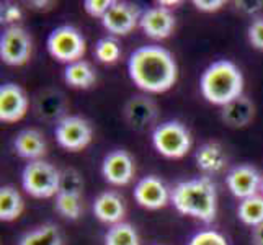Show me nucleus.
<instances>
[{"mask_svg": "<svg viewBox=\"0 0 263 245\" xmlns=\"http://www.w3.org/2000/svg\"><path fill=\"white\" fill-rule=\"evenodd\" d=\"M128 72L138 88L147 93H164L175 85L178 67L170 51L149 44L131 54Z\"/></svg>", "mask_w": 263, "mask_h": 245, "instance_id": "f257e3e1", "label": "nucleus"}, {"mask_svg": "<svg viewBox=\"0 0 263 245\" xmlns=\"http://www.w3.org/2000/svg\"><path fill=\"white\" fill-rule=\"evenodd\" d=\"M170 201L183 216L211 222L217 213V192L208 177L180 181L170 192Z\"/></svg>", "mask_w": 263, "mask_h": 245, "instance_id": "f03ea898", "label": "nucleus"}, {"mask_svg": "<svg viewBox=\"0 0 263 245\" xmlns=\"http://www.w3.org/2000/svg\"><path fill=\"white\" fill-rule=\"evenodd\" d=\"M199 88L210 103L226 106L232 100L243 95L242 72L231 61H216L203 72Z\"/></svg>", "mask_w": 263, "mask_h": 245, "instance_id": "7ed1b4c3", "label": "nucleus"}, {"mask_svg": "<svg viewBox=\"0 0 263 245\" xmlns=\"http://www.w3.org/2000/svg\"><path fill=\"white\" fill-rule=\"evenodd\" d=\"M61 172L46 160H33L22 172L23 190L33 198L46 199L59 193Z\"/></svg>", "mask_w": 263, "mask_h": 245, "instance_id": "20e7f679", "label": "nucleus"}, {"mask_svg": "<svg viewBox=\"0 0 263 245\" xmlns=\"http://www.w3.org/2000/svg\"><path fill=\"white\" fill-rule=\"evenodd\" d=\"M152 144L167 159H181L192 149V134L180 121H165L154 128Z\"/></svg>", "mask_w": 263, "mask_h": 245, "instance_id": "39448f33", "label": "nucleus"}, {"mask_svg": "<svg viewBox=\"0 0 263 245\" xmlns=\"http://www.w3.org/2000/svg\"><path fill=\"white\" fill-rule=\"evenodd\" d=\"M46 44L51 56L67 66L82 61L87 51V43L82 33L70 25H62L52 30Z\"/></svg>", "mask_w": 263, "mask_h": 245, "instance_id": "423d86ee", "label": "nucleus"}, {"mask_svg": "<svg viewBox=\"0 0 263 245\" xmlns=\"http://www.w3.org/2000/svg\"><path fill=\"white\" fill-rule=\"evenodd\" d=\"M54 136L62 149L77 152L85 149L92 142L93 129L82 116H64L54 128Z\"/></svg>", "mask_w": 263, "mask_h": 245, "instance_id": "0eeeda50", "label": "nucleus"}, {"mask_svg": "<svg viewBox=\"0 0 263 245\" xmlns=\"http://www.w3.org/2000/svg\"><path fill=\"white\" fill-rule=\"evenodd\" d=\"M31 38L22 26H8L0 36V59L7 66H23L31 56Z\"/></svg>", "mask_w": 263, "mask_h": 245, "instance_id": "6e6552de", "label": "nucleus"}, {"mask_svg": "<svg viewBox=\"0 0 263 245\" xmlns=\"http://www.w3.org/2000/svg\"><path fill=\"white\" fill-rule=\"evenodd\" d=\"M141 10L128 2H115L108 13L102 18V25L115 36L129 34L141 20Z\"/></svg>", "mask_w": 263, "mask_h": 245, "instance_id": "1a4fd4ad", "label": "nucleus"}, {"mask_svg": "<svg viewBox=\"0 0 263 245\" xmlns=\"http://www.w3.org/2000/svg\"><path fill=\"white\" fill-rule=\"evenodd\" d=\"M134 160L129 152L118 149L110 152L103 159L102 163V175L103 178L115 186H124L131 183L134 178Z\"/></svg>", "mask_w": 263, "mask_h": 245, "instance_id": "9d476101", "label": "nucleus"}, {"mask_svg": "<svg viewBox=\"0 0 263 245\" xmlns=\"http://www.w3.org/2000/svg\"><path fill=\"white\" fill-rule=\"evenodd\" d=\"M263 177L260 172L252 165H239L234 167L228 177H226V185L229 192L239 199H247L250 196L258 195V190L261 188Z\"/></svg>", "mask_w": 263, "mask_h": 245, "instance_id": "9b49d317", "label": "nucleus"}, {"mask_svg": "<svg viewBox=\"0 0 263 245\" xmlns=\"http://www.w3.org/2000/svg\"><path fill=\"white\" fill-rule=\"evenodd\" d=\"M28 111V97L16 84H4L0 87V121L18 123Z\"/></svg>", "mask_w": 263, "mask_h": 245, "instance_id": "f8f14e48", "label": "nucleus"}, {"mask_svg": "<svg viewBox=\"0 0 263 245\" xmlns=\"http://www.w3.org/2000/svg\"><path fill=\"white\" fill-rule=\"evenodd\" d=\"M139 26L144 34L152 40H165L174 33L175 16L165 7H151L141 13Z\"/></svg>", "mask_w": 263, "mask_h": 245, "instance_id": "ddd939ff", "label": "nucleus"}, {"mask_svg": "<svg viewBox=\"0 0 263 245\" xmlns=\"http://www.w3.org/2000/svg\"><path fill=\"white\" fill-rule=\"evenodd\" d=\"M134 199L139 206L154 211L160 210L168 203L170 192L159 177L149 175L139 180L138 185L134 186Z\"/></svg>", "mask_w": 263, "mask_h": 245, "instance_id": "4468645a", "label": "nucleus"}, {"mask_svg": "<svg viewBox=\"0 0 263 245\" xmlns=\"http://www.w3.org/2000/svg\"><path fill=\"white\" fill-rule=\"evenodd\" d=\"M157 105L147 95H136L124 106V118L133 129L144 131L157 120Z\"/></svg>", "mask_w": 263, "mask_h": 245, "instance_id": "2eb2a0df", "label": "nucleus"}, {"mask_svg": "<svg viewBox=\"0 0 263 245\" xmlns=\"http://www.w3.org/2000/svg\"><path fill=\"white\" fill-rule=\"evenodd\" d=\"M126 213L124 199L116 192H103L100 193L93 203V214L98 221L106 224H118L123 222Z\"/></svg>", "mask_w": 263, "mask_h": 245, "instance_id": "dca6fc26", "label": "nucleus"}, {"mask_svg": "<svg viewBox=\"0 0 263 245\" xmlns=\"http://www.w3.org/2000/svg\"><path fill=\"white\" fill-rule=\"evenodd\" d=\"M13 147L22 159L33 162V160H41V157L46 154L48 144L40 131L23 129L15 136Z\"/></svg>", "mask_w": 263, "mask_h": 245, "instance_id": "f3484780", "label": "nucleus"}, {"mask_svg": "<svg viewBox=\"0 0 263 245\" xmlns=\"http://www.w3.org/2000/svg\"><path fill=\"white\" fill-rule=\"evenodd\" d=\"M253 115H255V105L246 95H240L239 98L232 100L231 103L222 106L221 111L222 121L231 126V128H243V126H247L253 120Z\"/></svg>", "mask_w": 263, "mask_h": 245, "instance_id": "a211bd4d", "label": "nucleus"}, {"mask_svg": "<svg viewBox=\"0 0 263 245\" xmlns=\"http://www.w3.org/2000/svg\"><path fill=\"white\" fill-rule=\"evenodd\" d=\"M66 97L59 90H44L34 100V110L44 120H62L66 111Z\"/></svg>", "mask_w": 263, "mask_h": 245, "instance_id": "6ab92c4d", "label": "nucleus"}, {"mask_svg": "<svg viewBox=\"0 0 263 245\" xmlns=\"http://www.w3.org/2000/svg\"><path fill=\"white\" fill-rule=\"evenodd\" d=\"M196 165L199 170H203L204 174H219V172L226 167L228 159L222 147L216 142H208L203 144L195 154Z\"/></svg>", "mask_w": 263, "mask_h": 245, "instance_id": "aec40b11", "label": "nucleus"}, {"mask_svg": "<svg viewBox=\"0 0 263 245\" xmlns=\"http://www.w3.org/2000/svg\"><path fill=\"white\" fill-rule=\"evenodd\" d=\"M23 198L15 186L5 185L0 188V221L12 222L18 219L23 213Z\"/></svg>", "mask_w": 263, "mask_h": 245, "instance_id": "412c9836", "label": "nucleus"}, {"mask_svg": "<svg viewBox=\"0 0 263 245\" xmlns=\"http://www.w3.org/2000/svg\"><path fill=\"white\" fill-rule=\"evenodd\" d=\"M64 80L70 87L87 90L95 84L97 74L92 64L82 59V61L74 62V64H69L64 69Z\"/></svg>", "mask_w": 263, "mask_h": 245, "instance_id": "4be33fe9", "label": "nucleus"}, {"mask_svg": "<svg viewBox=\"0 0 263 245\" xmlns=\"http://www.w3.org/2000/svg\"><path fill=\"white\" fill-rule=\"evenodd\" d=\"M237 216L249 228H258L260 224H263V196L255 195L242 199L237 208Z\"/></svg>", "mask_w": 263, "mask_h": 245, "instance_id": "5701e85b", "label": "nucleus"}, {"mask_svg": "<svg viewBox=\"0 0 263 245\" xmlns=\"http://www.w3.org/2000/svg\"><path fill=\"white\" fill-rule=\"evenodd\" d=\"M18 245H62V237L58 225L44 224L41 228L26 232Z\"/></svg>", "mask_w": 263, "mask_h": 245, "instance_id": "b1692460", "label": "nucleus"}, {"mask_svg": "<svg viewBox=\"0 0 263 245\" xmlns=\"http://www.w3.org/2000/svg\"><path fill=\"white\" fill-rule=\"evenodd\" d=\"M105 245H139L138 231L128 222H118L106 231Z\"/></svg>", "mask_w": 263, "mask_h": 245, "instance_id": "393cba45", "label": "nucleus"}, {"mask_svg": "<svg viewBox=\"0 0 263 245\" xmlns=\"http://www.w3.org/2000/svg\"><path fill=\"white\" fill-rule=\"evenodd\" d=\"M56 211L69 221H77L80 214H82V199H80V196L58 193L56 195Z\"/></svg>", "mask_w": 263, "mask_h": 245, "instance_id": "a878e982", "label": "nucleus"}, {"mask_svg": "<svg viewBox=\"0 0 263 245\" xmlns=\"http://www.w3.org/2000/svg\"><path fill=\"white\" fill-rule=\"evenodd\" d=\"M95 56L103 64H113L121 56V46L113 36H105L95 44Z\"/></svg>", "mask_w": 263, "mask_h": 245, "instance_id": "bb28decb", "label": "nucleus"}, {"mask_svg": "<svg viewBox=\"0 0 263 245\" xmlns=\"http://www.w3.org/2000/svg\"><path fill=\"white\" fill-rule=\"evenodd\" d=\"M82 190H84V180L77 170L66 168L61 172L59 193L72 195V196H82Z\"/></svg>", "mask_w": 263, "mask_h": 245, "instance_id": "cd10ccee", "label": "nucleus"}, {"mask_svg": "<svg viewBox=\"0 0 263 245\" xmlns=\"http://www.w3.org/2000/svg\"><path fill=\"white\" fill-rule=\"evenodd\" d=\"M188 245H229L222 234L216 231H201L190 239Z\"/></svg>", "mask_w": 263, "mask_h": 245, "instance_id": "c85d7f7f", "label": "nucleus"}, {"mask_svg": "<svg viewBox=\"0 0 263 245\" xmlns=\"http://www.w3.org/2000/svg\"><path fill=\"white\" fill-rule=\"evenodd\" d=\"M113 4H115V0H85L84 8L90 16L103 18L108 13V10L111 8Z\"/></svg>", "mask_w": 263, "mask_h": 245, "instance_id": "c756f323", "label": "nucleus"}, {"mask_svg": "<svg viewBox=\"0 0 263 245\" xmlns=\"http://www.w3.org/2000/svg\"><path fill=\"white\" fill-rule=\"evenodd\" d=\"M247 36L253 48L263 51V18H257L250 23Z\"/></svg>", "mask_w": 263, "mask_h": 245, "instance_id": "7c9ffc66", "label": "nucleus"}, {"mask_svg": "<svg viewBox=\"0 0 263 245\" xmlns=\"http://www.w3.org/2000/svg\"><path fill=\"white\" fill-rule=\"evenodd\" d=\"M0 18H2V23L8 26H16V23L22 20V10L20 7L15 4H4L2 10H0Z\"/></svg>", "mask_w": 263, "mask_h": 245, "instance_id": "2f4dec72", "label": "nucleus"}, {"mask_svg": "<svg viewBox=\"0 0 263 245\" xmlns=\"http://www.w3.org/2000/svg\"><path fill=\"white\" fill-rule=\"evenodd\" d=\"M193 5L198 8L199 12H204V13H213L221 10L224 2L222 0H195Z\"/></svg>", "mask_w": 263, "mask_h": 245, "instance_id": "473e14b6", "label": "nucleus"}, {"mask_svg": "<svg viewBox=\"0 0 263 245\" xmlns=\"http://www.w3.org/2000/svg\"><path fill=\"white\" fill-rule=\"evenodd\" d=\"M235 5H237L240 12L247 13V15H253L263 8V2H235Z\"/></svg>", "mask_w": 263, "mask_h": 245, "instance_id": "72a5a7b5", "label": "nucleus"}, {"mask_svg": "<svg viewBox=\"0 0 263 245\" xmlns=\"http://www.w3.org/2000/svg\"><path fill=\"white\" fill-rule=\"evenodd\" d=\"M253 245H263V224L253 229Z\"/></svg>", "mask_w": 263, "mask_h": 245, "instance_id": "f704fd0d", "label": "nucleus"}, {"mask_svg": "<svg viewBox=\"0 0 263 245\" xmlns=\"http://www.w3.org/2000/svg\"><path fill=\"white\" fill-rule=\"evenodd\" d=\"M180 4H181V2H178V0H160V2H157V5L165 7V8L175 7V5H180Z\"/></svg>", "mask_w": 263, "mask_h": 245, "instance_id": "c9c22d12", "label": "nucleus"}, {"mask_svg": "<svg viewBox=\"0 0 263 245\" xmlns=\"http://www.w3.org/2000/svg\"><path fill=\"white\" fill-rule=\"evenodd\" d=\"M261 192H263V180H261Z\"/></svg>", "mask_w": 263, "mask_h": 245, "instance_id": "e433bc0d", "label": "nucleus"}]
</instances>
